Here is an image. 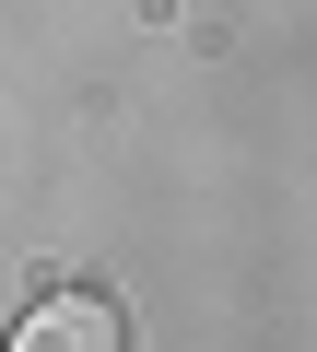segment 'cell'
<instances>
[{"mask_svg":"<svg viewBox=\"0 0 317 352\" xmlns=\"http://www.w3.org/2000/svg\"><path fill=\"white\" fill-rule=\"evenodd\" d=\"M12 352H129V317H118L106 294H83V282H59V294H36V305H24V329H12Z\"/></svg>","mask_w":317,"mask_h":352,"instance_id":"1","label":"cell"}]
</instances>
